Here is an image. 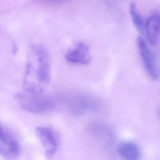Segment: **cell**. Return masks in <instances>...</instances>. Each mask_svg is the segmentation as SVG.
I'll use <instances>...</instances> for the list:
<instances>
[{
	"instance_id": "cell-4",
	"label": "cell",
	"mask_w": 160,
	"mask_h": 160,
	"mask_svg": "<svg viewBox=\"0 0 160 160\" xmlns=\"http://www.w3.org/2000/svg\"><path fill=\"white\" fill-rule=\"evenodd\" d=\"M21 145L16 137L6 127L0 124V155L5 159L18 158Z\"/></svg>"
},
{
	"instance_id": "cell-6",
	"label": "cell",
	"mask_w": 160,
	"mask_h": 160,
	"mask_svg": "<svg viewBox=\"0 0 160 160\" xmlns=\"http://www.w3.org/2000/svg\"><path fill=\"white\" fill-rule=\"evenodd\" d=\"M36 134L48 158H52L56 154L59 146L58 136L54 131L48 126H38L36 129Z\"/></svg>"
},
{
	"instance_id": "cell-7",
	"label": "cell",
	"mask_w": 160,
	"mask_h": 160,
	"mask_svg": "<svg viewBox=\"0 0 160 160\" xmlns=\"http://www.w3.org/2000/svg\"><path fill=\"white\" fill-rule=\"evenodd\" d=\"M65 58L69 62L72 64H88L91 59L89 47L85 42H78L74 47L67 51Z\"/></svg>"
},
{
	"instance_id": "cell-11",
	"label": "cell",
	"mask_w": 160,
	"mask_h": 160,
	"mask_svg": "<svg viewBox=\"0 0 160 160\" xmlns=\"http://www.w3.org/2000/svg\"><path fill=\"white\" fill-rule=\"evenodd\" d=\"M129 11L131 16L132 22L138 29V31L141 34L144 33V27H145V21L143 18L138 11L136 5L135 3H131L129 6Z\"/></svg>"
},
{
	"instance_id": "cell-10",
	"label": "cell",
	"mask_w": 160,
	"mask_h": 160,
	"mask_svg": "<svg viewBox=\"0 0 160 160\" xmlns=\"http://www.w3.org/2000/svg\"><path fill=\"white\" fill-rule=\"evenodd\" d=\"M117 151L119 156L127 160H137L141 157V151L139 146L131 141L121 142L118 146Z\"/></svg>"
},
{
	"instance_id": "cell-8",
	"label": "cell",
	"mask_w": 160,
	"mask_h": 160,
	"mask_svg": "<svg viewBox=\"0 0 160 160\" xmlns=\"http://www.w3.org/2000/svg\"><path fill=\"white\" fill-rule=\"evenodd\" d=\"M89 134L99 142L106 146L111 145L114 141V136L111 129L104 124L94 122L88 128Z\"/></svg>"
},
{
	"instance_id": "cell-9",
	"label": "cell",
	"mask_w": 160,
	"mask_h": 160,
	"mask_svg": "<svg viewBox=\"0 0 160 160\" xmlns=\"http://www.w3.org/2000/svg\"><path fill=\"white\" fill-rule=\"evenodd\" d=\"M147 41L149 44L155 46L158 44L159 36V14L153 13L145 21L144 33Z\"/></svg>"
},
{
	"instance_id": "cell-12",
	"label": "cell",
	"mask_w": 160,
	"mask_h": 160,
	"mask_svg": "<svg viewBox=\"0 0 160 160\" xmlns=\"http://www.w3.org/2000/svg\"><path fill=\"white\" fill-rule=\"evenodd\" d=\"M55 1H66V0H55Z\"/></svg>"
},
{
	"instance_id": "cell-1",
	"label": "cell",
	"mask_w": 160,
	"mask_h": 160,
	"mask_svg": "<svg viewBox=\"0 0 160 160\" xmlns=\"http://www.w3.org/2000/svg\"><path fill=\"white\" fill-rule=\"evenodd\" d=\"M48 53L40 44L31 46L23 79L26 91L42 92L48 86L51 76Z\"/></svg>"
},
{
	"instance_id": "cell-2",
	"label": "cell",
	"mask_w": 160,
	"mask_h": 160,
	"mask_svg": "<svg viewBox=\"0 0 160 160\" xmlns=\"http://www.w3.org/2000/svg\"><path fill=\"white\" fill-rule=\"evenodd\" d=\"M16 99L20 108L30 113L43 114L54 109L57 106L56 100L52 96L26 91L16 96Z\"/></svg>"
},
{
	"instance_id": "cell-5",
	"label": "cell",
	"mask_w": 160,
	"mask_h": 160,
	"mask_svg": "<svg viewBox=\"0 0 160 160\" xmlns=\"http://www.w3.org/2000/svg\"><path fill=\"white\" fill-rule=\"evenodd\" d=\"M137 46L142 62L148 74L152 79L156 80L159 76V71L154 54L147 45L144 39L141 37L138 38Z\"/></svg>"
},
{
	"instance_id": "cell-3",
	"label": "cell",
	"mask_w": 160,
	"mask_h": 160,
	"mask_svg": "<svg viewBox=\"0 0 160 160\" xmlns=\"http://www.w3.org/2000/svg\"><path fill=\"white\" fill-rule=\"evenodd\" d=\"M69 112L74 116H81L96 111L99 107L98 99L86 94H75L66 100Z\"/></svg>"
}]
</instances>
